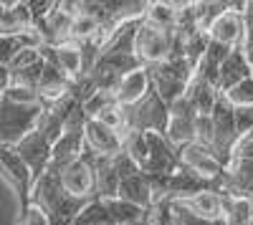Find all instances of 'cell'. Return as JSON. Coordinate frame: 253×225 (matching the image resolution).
I'll return each instance as SVG.
<instances>
[{
	"mask_svg": "<svg viewBox=\"0 0 253 225\" xmlns=\"http://www.w3.org/2000/svg\"><path fill=\"white\" fill-rule=\"evenodd\" d=\"M0 167H3V177L5 182L15 190L20 210H26L33 205V172L28 170V165L18 157V152L13 147H0Z\"/></svg>",
	"mask_w": 253,
	"mask_h": 225,
	"instance_id": "52a82bcc",
	"label": "cell"
},
{
	"mask_svg": "<svg viewBox=\"0 0 253 225\" xmlns=\"http://www.w3.org/2000/svg\"><path fill=\"white\" fill-rule=\"evenodd\" d=\"M147 139H150V157L142 165V172L152 175V177L175 175L182 167L180 150L175 145H170V139L165 134H157V132H147Z\"/></svg>",
	"mask_w": 253,
	"mask_h": 225,
	"instance_id": "ba28073f",
	"label": "cell"
},
{
	"mask_svg": "<svg viewBox=\"0 0 253 225\" xmlns=\"http://www.w3.org/2000/svg\"><path fill=\"white\" fill-rule=\"evenodd\" d=\"M74 84H76L74 78H69L61 69H56L53 64L46 61L43 76H41V84H38V96L46 107H51V104H56V101H61L63 96H69L74 91Z\"/></svg>",
	"mask_w": 253,
	"mask_h": 225,
	"instance_id": "e0dca14e",
	"label": "cell"
},
{
	"mask_svg": "<svg viewBox=\"0 0 253 225\" xmlns=\"http://www.w3.org/2000/svg\"><path fill=\"white\" fill-rule=\"evenodd\" d=\"M236 157H241V159H253V134H248V137H243L241 142H238V147H236V152H233V159Z\"/></svg>",
	"mask_w": 253,
	"mask_h": 225,
	"instance_id": "d6a6232c",
	"label": "cell"
},
{
	"mask_svg": "<svg viewBox=\"0 0 253 225\" xmlns=\"http://www.w3.org/2000/svg\"><path fill=\"white\" fill-rule=\"evenodd\" d=\"M71 23H74V3L63 0V3H53L51 13L36 23V31L43 38V46H63L71 40Z\"/></svg>",
	"mask_w": 253,
	"mask_h": 225,
	"instance_id": "9c48e42d",
	"label": "cell"
},
{
	"mask_svg": "<svg viewBox=\"0 0 253 225\" xmlns=\"http://www.w3.org/2000/svg\"><path fill=\"white\" fill-rule=\"evenodd\" d=\"M152 89V76H150V69H139V71H132L129 76H124L122 86L117 91V101L122 107H134L139 101L150 94Z\"/></svg>",
	"mask_w": 253,
	"mask_h": 225,
	"instance_id": "44dd1931",
	"label": "cell"
},
{
	"mask_svg": "<svg viewBox=\"0 0 253 225\" xmlns=\"http://www.w3.org/2000/svg\"><path fill=\"white\" fill-rule=\"evenodd\" d=\"M126 119H129V129H134V132L167 134V127H170V104L160 96V91L152 84L150 94H147L139 104L126 109Z\"/></svg>",
	"mask_w": 253,
	"mask_h": 225,
	"instance_id": "277c9868",
	"label": "cell"
},
{
	"mask_svg": "<svg viewBox=\"0 0 253 225\" xmlns=\"http://www.w3.org/2000/svg\"><path fill=\"white\" fill-rule=\"evenodd\" d=\"M122 188V177L114 167V157H99L96 159V192L99 200H117Z\"/></svg>",
	"mask_w": 253,
	"mask_h": 225,
	"instance_id": "d4e9b609",
	"label": "cell"
},
{
	"mask_svg": "<svg viewBox=\"0 0 253 225\" xmlns=\"http://www.w3.org/2000/svg\"><path fill=\"white\" fill-rule=\"evenodd\" d=\"M246 20H248V15H246ZM241 48H243V53H246V58H248V64L253 66V20H248V28H246V38H243Z\"/></svg>",
	"mask_w": 253,
	"mask_h": 225,
	"instance_id": "836d02e7",
	"label": "cell"
},
{
	"mask_svg": "<svg viewBox=\"0 0 253 225\" xmlns=\"http://www.w3.org/2000/svg\"><path fill=\"white\" fill-rule=\"evenodd\" d=\"M119 200L132 202V205H137L142 210H155L157 192H155V185H152V177L139 172L129 180H124L122 188H119Z\"/></svg>",
	"mask_w": 253,
	"mask_h": 225,
	"instance_id": "2e32d148",
	"label": "cell"
},
{
	"mask_svg": "<svg viewBox=\"0 0 253 225\" xmlns=\"http://www.w3.org/2000/svg\"><path fill=\"white\" fill-rule=\"evenodd\" d=\"M96 154L94 152H84L74 165L66 167V172L61 175V182L66 188L69 195L74 197H81V200H99V192H96Z\"/></svg>",
	"mask_w": 253,
	"mask_h": 225,
	"instance_id": "8992f818",
	"label": "cell"
},
{
	"mask_svg": "<svg viewBox=\"0 0 253 225\" xmlns=\"http://www.w3.org/2000/svg\"><path fill=\"white\" fill-rule=\"evenodd\" d=\"M175 46H177V31H162L139 20L134 48L144 66H157L170 61V56L175 53Z\"/></svg>",
	"mask_w": 253,
	"mask_h": 225,
	"instance_id": "5b68a950",
	"label": "cell"
},
{
	"mask_svg": "<svg viewBox=\"0 0 253 225\" xmlns=\"http://www.w3.org/2000/svg\"><path fill=\"white\" fill-rule=\"evenodd\" d=\"M46 109V104H15L0 99V147H15L20 139L36 132Z\"/></svg>",
	"mask_w": 253,
	"mask_h": 225,
	"instance_id": "7a4b0ae2",
	"label": "cell"
},
{
	"mask_svg": "<svg viewBox=\"0 0 253 225\" xmlns=\"http://www.w3.org/2000/svg\"><path fill=\"white\" fill-rule=\"evenodd\" d=\"M0 99H8V101H15V104H43L38 96V91L33 89H26V86H10L5 91H0Z\"/></svg>",
	"mask_w": 253,
	"mask_h": 225,
	"instance_id": "f1b7e54d",
	"label": "cell"
},
{
	"mask_svg": "<svg viewBox=\"0 0 253 225\" xmlns=\"http://www.w3.org/2000/svg\"><path fill=\"white\" fill-rule=\"evenodd\" d=\"M230 53H233V48H230V46H223V43H218V40H210V46H208V51H205V56H203V61H200L195 76L205 78L208 84H213V86L218 89L220 69H223L225 58H228Z\"/></svg>",
	"mask_w": 253,
	"mask_h": 225,
	"instance_id": "603a6c76",
	"label": "cell"
},
{
	"mask_svg": "<svg viewBox=\"0 0 253 225\" xmlns=\"http://www.w3.org/2000/svg\"><path fill=\"white\" fill-rule=\"evenodd\" d=\"M33 205L48 215L51 225H74L79 213L86 205H91V200L69 195L61 182V175L46 172L33 188Z\"/></svg>",
	"mask_w": 253,
	"mask_h": 225,
	"instance_id": "6da1fadb",
	"label": "cell"
},
{
	"mask_svg": "<svg viewBox=\"0 0 253 225\" xmlns=\"http://www.w3.org/2000/svg\"><path fill=\"white\" fill-rule=\"evenodd\" d=\"M26 31H36V18L31 10V0H15L0 3V36H15V33H26Z\"/></svg>",
	"mask_w": 253,
	"mask_h": 225,
	"instance_id": "5bb4252c",
	"label": "cell"
},
{
	"mask_svg": "<svg viewBox=\"0 0 253 225\" xmlns=\"http://www.w3.org/2000/svg\"><path fill=\"white\" fill-rule=\"evenodd\" d=\"M251 200H253V195H251Z\"/></svg>",
	"mask_w": 253,
	"mask_h": 225,
	"instance_id": "8d00e7d4",
	"label": "cell"
},
{
	"mask_svg": "<svg viewBox=\"0 0 253 225\" xmlns=\"http://www.w3.org/2000/svg\"><path fill=\"white\" fill-rule=\"evenodd\" d=\"M43 58L48 64H53L56 69H61L69 78L74 81H81L86 76V58H84V51L79 43H63V46H43L41 48Z\"/></svg>",
	"mask_w": 253,
	"mask_h": 225,
	"instance_id": "4fadbf2b",
	"label": "cell"
},
{
	"mask_svg": "<svg viewBox=\"0 0 253 225\" xmlns=\"http://www.w3.org/2000/svg\"><path fill=\"white\" fill-rule=\"evenodd\" d=\"M122 142H124V152L142 167L144 162H147V157H150V139H147V132L129 129V132L122 137Z\"/></svg>",
	"mask_w": 253,
	"mask_h": 225,
	"instance_id": "4316f807",
	"label": "cell"
},
{
	"mask_svg": "<svg viewBox=\"0 0 253 225\" xmlns=\"http://www.w3.org/2000/svg\"><path fill=\"white\" fill-rule=\"evenodd\" d=\"M18 225H51V220H48V215L41 208L31 205V208L18 213Z\"/></svg>",
	"mask_w": 253,
	"mask_h": 225,
	"instance_id": "1f68e13d",
	"label": "cell"
},
{
	"mask_svg": "<svg viewBox=\"0 0 253 225\" xmlns=\"http://www.w3.org/2000/svg\"><path fill=\"white\" fill-rule=\"evenodd\" d=\"M147 69H150V76H152L155 89L160 91V96H162L170 107L187 94L190 84H193V78H195V74H198L185 58H170V61H165V64L147 66Z\"/></svg>",
	"mask_w": 253,
	"mask_h": 225,
	"instance_id": "3957f363",
	"label": "cell"
},
{
	"mask_svg": "<svg viewBox=\"0 0 253 225\" xmlns=\"http://www.w3.org/2000/svg\"><path fill=\"white\" fill-rule=\"evenodd\" d=\"M74 225H114V220H112L107 205H104L101 200H94L91 205H86V208L79 213V218L74 220Z\"/></svg>",
	"mask_w": 253,
	"mask_h": 225,
	"instance_id": "83f0119b",
	"label": "cell"
},
{
	"mask_svg": "<svg viewBox=\"0 0 253 225\" xmlns=\"http://www.w3.org/2000/svg\"><path fill=\"white\" fill-rule=\"evenodd\" d=\"M180 159H182V167L198 172L205 180H215L223 172H228V167L218 159L213 147H205V145H200V142H193V145L180 147Z\"/></svg>",
	"mask_w": 253,
	"mask_h": 225,
	"instance_id": "7c38bea8",
	"label": "cell"
},
{
	"mask_svg": "<svg viewBox=\"0 0 253 225\" xmlns=\"http://www.w3.org/2000/svg\"><path fill=\"white\" fill-rule=\"evenodd\" d=\"M225 96L230 99L233 107H253V76L246 78L243 84H238L236 89H230Z\"/></svg>",
	"mask_w": 253,
	"mask_h": 225,
	"instance_id": "f546056e",
	"label": "cell"
},
{
	"mask_svg": "<svg viewBox=\"0 0 253 225\" xmlns=\"http://www.w3.org/2000/svg\"><path fill=\"white\" fill-rule=\"evenodd\" d=\"M43 38L38 31H26V33H15V36H0V66H8L10 61L28 48H41Z\"/></svg>",
	"mask_w": 253,
	"mask_h": 225,
	"instance_id": "cb8c5ba5",
	"label": "cell"
},
{
	"mask_svg": "<svg viewBox=\"0 0 253 225\" xmlns=\"http://www.w3.org/2000/svg\"><path fill=\"white\" fill-rule=\"evenodd\" d=\"M84 139H86V150L94 152L96 157H114L119 152H124V142L117 132H112L109 127H104L101 121L89 119L86 129H84Z\"/></svg>",
	"mask_w": 253,
	"mask_h": 225,
	"instance_id": "9a60e30c",
	"label": "cell"
},
{
	"mask_svg": "<svg viewBox=\"0 0 253 225\" xmlns=\"http://www.w3.org/2000/svg\"><path fill=\"white\" fill-rule=\"evenodd\" d=\"M253 76V66L248 64V58L243 53V48H233V53H230L225 58V64L220 69V78H218V91L220 94H228L230 89H236L238 84H243L246 78Z\"/></svg>",
	"mask_w": 253,
	"mask_h": 225,
	"instance_id": "ffe728a7",
	"label": "cell"
},
{
	"mask_svg": "<svg viewBox=\"0 0 253 225\" xmlns=\"http://www.w3.org/2000/svg\"><path fill=\"white\" fill-rule=\"evenodd\" d=\"M172 202H177V205L187 208L190 213H195L198 218H203V220H208V223L225 218V197L218 195V192H213V190L198 192V195H193V197L172 200Z\"/></svg>",
	"mask_w": 253,
	"mask_h": 225,
	"instance_id": "d6986e66",
	"label": "cell"
},
{
	"mask_svg": "<svg viewBox=\"0 0 253 225\" xmlns=\"http://www.w3.org/2000/svg\"><path fill=\"white\" fill-rule=\"evenodd\" d=\"M210 225H228V220H225V218H220V220H213Z\"/></svg>",
	"mask_w": 253,
	"mask_h": 225,
	"instance_id": "e575fe53",
	"label": "cell"
},
{
	"mask_svg": "<svg viewBox=\"0 0 253 225\" xmlns=\"http://www.w3.org/2000/svg\"><path fill=\"white\" fill-rule=\"evenodd\" d=\"M167 225H170V218H167Z\"/></svg>",
	"mask_w": 253,
	"mask_h": 225,
	"instance_id": "d590c367",
	"label": "cell"
},
{
	"mask_svg": "<svg viewBox=\"0 0 253 225\" xmlns=\"http://www.w3.org/2000/svg\"><path fill=\"white\" fill-rule=\"evenodd\" d=\"M246 28H248V20H246V0H243V3H233V8L225 10L220 18H215L208 36L210 40H218L223 46L238 48L246 38Z\"/></svg>",
	"mask_w": 253,
	"mask_h": 225,
	"instance_id": "8fae6325",
	"label": "cell"
},
{
	"mask_svg": "<svg viewBox=\"0 0 253 225\" xmlns=\"http://www.w3.org/2000/svg\"><path fill=\"white\" fill-rule=\"evenodd\" d=\"M18 152V157L28 165V170L33 172V182H38L51 167V159H53V145L41 134L38 129L31 132L26 139H20L18 145L13 147Z\"/></svg>",
	"mask_w": 253,
	"mask_h": 225,
	"instance_id": "30bf717a",
	"label": "cell"
},
{
	"mask_svg": "<svg viewBox=\"0 0 253 225\" xmlns=\"http://www.w3.org/2000/svg\"><path fill=\"white\" fill-rule=\"evenodd\" d=\"M185 96H187L190 104H193V109L198 112V116H213L215 104H218V99H220V91L213 84H208L205 78L195 76Z\"/></svg>",
	"mask_w": 253,
	"mask_h": 225,
	"instance_id": "7402d4cb",
	"label": "cell"
},
{
	"mask_svg": "<svg viewBox=\"0 0 253 225\" xmlns=\"http://www.w3.org/2000/svg\"><path fill=\"white\" fill-rule=\"evenodd\" d=\"M101 202L107 205L114 225H137V223H142L147 215L152 213V210H142V208L132 205V202H124L119 197L117 200H101Z\"/></svg>",
	"mask_w": 253,
	"mask_h": 225,
	"instance_id": "484cf974",
	"label": "cell"
},
{
	"mask_svg": "<svg viewBox=\"0 0 253 225\" xmlns=\"http://www.w3.org/2000/svg\"><path fill=\"white\" fill-rule=\"evenodd\" d=\"M236 132L241 139L253 132V107H236Z\"/></svg>",
	"mask_w": 253,
	"mask_h": 225,
	"instance_id": "4dcf8cb0",
	"label": "cell"
},
{
	"mask_svg": "<svg viewBox=\"0 0 253 225\" xmlns=\"http://www.w3.org/2000/svg\"><path fill=\"white\" fill-rule=\"evenodd\" d=\"M187 3H170V0H152L147 3L144 10V23H150L162 31H180L182 26V13Z\"/></svg>",
	"mask_w": 253,
	"mask_h": 225,
	"instance_id": "ac0fdd59",
	"label": "cell"
}]
</instances>
